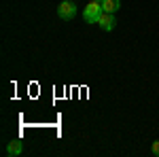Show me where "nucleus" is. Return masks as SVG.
<instances>
[{"instance_id":"obj_4","label":"nucleus","mask_w":159,"mask_h":157,"mask_svg":"<svg viewBox=\"0 0 159 157\" xmlns=\"http://www.w3.org/2000/svg\"><path fill=\"white\" fill-rule=\"evenodd\" d=\"M21 153H24V142H21L19 138H15V140H11V142L7 145V155L15 157V155H21Z\"/></svg>"},{"instance_id":"obj_5","label":"nucleus","mask_w":159,"mask_h":157,"mask_svg":"<svg viewBox=\"0 0 159 157\" xmlns=\"http://www.w3.org/2000/svg\"><path fill=\"white\" fill-rule=\"evenodd\" d=\"M102 9L104 13H117L121 9V0H102Z\"/></svg>"},{"instance_id":"obj_1","label":"nucleus","mask_w":159,"mask_h":157,"mask_svg":"<svg viewBox=\"0 0 159 157\" xmlns=\"http://www.w3.org/2000/svg\"><path fill=\"white\" fill-rule=\"evenodd\" d=\"M102 13H104L102 4H100V2H96V0H91L85 9H83V19H85L87 24H98L100 17H102Z\"/></svg>"},{"instance_id":"obj_7","label":"nucleus","mask_w":159,"mask_h":157,"mask_svg":"<svg viewBox=\"0 0 159 157\" xmlns=\"http://www.w3.org/2000/svg\"><path fill=\"white\" fill-rule=\"evenodd\" d=\"M96 2H100V4H102V0H96Z\"/></svg>"},{"instance_id":"obj_2","label":"nucleus","mask_w":159,"mask_h":157,"mask_svg":"<svg viewBox=\"0 0 159 157\" xmlns=\"http://www.w3.org/2000/svg\"><path fill=\"white\" fill-rule=\"evenodd\" d=\"M76 4H74L72 0H64L60 7H57V15H60V19H64V21H70V19H74V15H76Z\"/></svg>"},{"instance_id":"obj_6","label":"nucleus","mask_w":159,"mask_h":157,"mask_svg":"<svg viewBox=\"0 0 159 157\" xmlns=\"http://www.w3.org/2000/svg\"><path fill=\"white\" fill-rule=\"evenodd\" d=\"M151 153H153L155 157H159V140H155V142L151 145Z\"/></svg>"},{"instance_id":"obj_3","label":"nucleus","mask_w":159,"mask_h":157,"mask_svg":"<svg viewBox=\"0 0 159 157\" xmlns=\"http://www.w3.org/2000/svg\"><path fill=\"white\" fill-rule=\"evenodd\" d=\"M98 25L104 30V32H110V30H115V25H117V19H115V13H102V17H100Z\"/></svg>"}]
</instances>
